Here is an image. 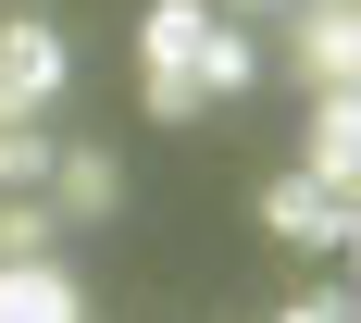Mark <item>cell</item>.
<instances>
[{"mask_svg": "<svg viewBox=\"0 0 361 323\" xmlns=\"http://www.w3.org/2000/svg\"><path fill=\"white\" fill-rule=\"evenodd\" d=\"M250 13H299V0H250Z\"/></svg>", "mask_w": 361, "mask_h": 323, "instance_id": "13", "label": "cell"}, {"mask_svg": "<svg viewBox=\"0 0 361 323\" xmlns=\"http://www.w3.org/2000/svg\"><path fill=\"white\" fill-rule=\"evenodd\" d=\"M262 236H287V249H349V186H324V175H274L262 186Z\"/></svg>", "mask_w": 361, "mask_h": 323, "instance_id": "1", "label": "cell"}, {"mask_svg": "<svg viewBox=\"0 0 361 323\" xmlns=\"http://www.w3.org/2000/svg\"><path fill=\"white\" fill-rule=\"evenodd\" d=\"M187 75H200V100H237V87H250V75H262V50H250V37H237V25H212V37H200V50H187Z\"/></svg>", "mask_w": 361, "mask_h": 323, "instance_id": "9", "label": "cell"}, {"mask_svg": "<svg viewBox=\"0 0 361 323\" xmlns=\"http://www.w3.org/2000/svg\"><path fill=\"white\" fill-rule=\"evenodd\" d=\"M137 112H149V125H200L212 100H200V75H187V63H162V75H137Z\"/></svg>", "mask_w": 361, "mask_h": 323, "instance_id": "10", "label": "cell"}, {"mask_svg": "<svg viewBox=\"0 0 361 323\" xmlns=\"http://www.w3.org/2000/svg\"><path fill=\"white\" fill-rule=\"evenodd\" d=\"M299 175H324V186L361 175V112H349V87H324V112L299 125Z\"/></svg>", "mask_w": 361, "mask_h": 323, "instance_id": "6", "label": "cell"}, {"mask_svg": "<svg viewBox=\"0 0 361 323\" xmlns=\"http://www.w3.org/2000/svg\"><path fill=\"white\" fill-rule=\"evenodd\" d=\"M50 125H25V112H13V125H0V199H37V186H50Z\"/></svg>", "mask_w": 361, "mask_h": 323, "instance_id": "8", "label": "cell"}, {"mask_svg": "<svg viewBox=\"0 0 361 323\" xmlns=\"http://www.w3.org/2000/svg\"><path fill=\"white\" fill-rule=\"evenodd\" d=\"M0 125H13V87H0Z\"/></svg>", "mask_w": 361, "mask_h": 323, "instance_id": "14", "label": "cell"}, {"mask_svg": "<svg viewBox=\"0 0 361 323\" xmlns=\"http://www.w3.org/2000/svg\"><path fill=\"white\" fill-rule=\"evenodd\" d=\"M200 37H212V0H149V13H137V50H149V75H162V63H187Z\"/></svg>", "mask_w": 361, "mask_h": 323, "instance_id": "7", "label": "cell"}, {"mask_svg": "<svg viewBox=\"0 0 361 323\" xmlns=\"http://www.w3.org/2000/svg\"><path fill=\"white\" fill-rule=\"evenodd\" d=\"M349 50H361L349 0H299V25H287V63H299V87H349Z\"/></svg>", "mask_w": 361, "mask_h": 323, "instance_id": "4", "label": "cell"}, {"mask_svg": "<svg viewBox=\"0 0 361 323\" xmlns=\"http://www.w3.org/2000/svg\"><path fill=\"white\" fill-rule=\"evenodd\" d=\"M37 199H50V224H112L125 212V162L112 149H50V186Z\"/></svg>", "mask_w": 361, "mask_h": 323, "instance_id": "2", "label": "cell"}, {"mask_svg": "<svg viewBox=\"0 0 361 323\" xmlns=\"http://www.w3.org/2000/svg\"><path fill=\"white\" fill-rule=\"evenodd\" d=\"M0 87H13V112H37V100H50V87H63V25L0 13Z\"/></svg>", "mask_w": 361, "mask_h": 323, "instance_id": "3", "label": "cell"}, {"mask_svg": "<svg viewBox=\"0 0 361 323\" xmlns=\"http://www.w3.org/2000/svg\"><path fill=\"white\" fill-rule=\"evenodd\" d=\"M0 323H87L63 261H0Z\"/></svg>", "mask_w": 361, "mask_h": 323, "instance_id": "5", "label": "cell"}, {"mask_svg": "<svg viewBox=\"0 0 361 323\" xmlns=\"http://www.w3.org/2000/svg\"><path fill=\"white\" fill-rule=\"evenodd\" d=\"M50 199H0V261H50Z\"/></svg>", "mask_w": 361, "mask_h": 323, "instance_id": "11", "label": "cell"}, {"mask_svg": "<svg viewBox=\"0 0 361 323\" xmlns=\"http://www.w3.org/2000/svg\"><path fill=\"white\" fill-rule=\"evenodd\" d=\"M274 323H361V298H349V286H312V298H287Z\"/></svg>", "mask_w": 361, "mask_h": 323, "instance_id": "12", "label": "cell"}]
</instances>
